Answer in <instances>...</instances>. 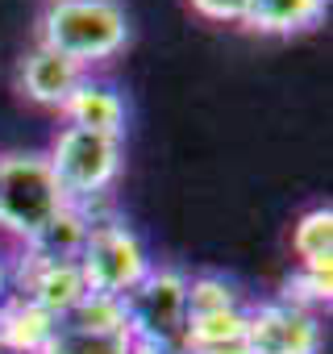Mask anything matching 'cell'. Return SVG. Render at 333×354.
Instances as JSON below:
<instances>
[{
  "mask_svg": "<svg viewBox=\"0 0 333 354\" xmlns=\"http://www.w3.org/2000/svg\"><path fill=\"white\" fill-rule=\"evenodd\" d=\"M129 42V17L117 0H50L38 21V46L71 59L79 71L108 63Z\"/></svg>",
  "mask_w": 333,
  "mask_h": 354,
  "instance_id": "obj_1",
  "label": "cell"
},
{
  "mask_svg": "<svg viewBox=\"0 0 333 354\" xmlns=\"http://www.w3.org/2000/svg\"><path fill=\"white\" fill-rule=\"evenodd\" d=\"M71 201L63 196L46 154H0V230L17 238L21 246H34Z\"/></svg>",
  "mask_w": 333,
  "mask_h": 354,
  "instance_id": "obj_2",
  "label": "cell"
},
{
  "mask_svg": "<svg viewBox=\"0 0 333 354\" xmlns=\"http://www.w3.org/2000/svg\"><path fill=\"white\" fill-rule=\"evenodd\" d=\"M46 162L55 171L63 196L79 209H92V201H100L117 184V175L125 167V138L63 125L46 150Z\"/></svg>",
  "mask_w": 333,
  "mask_h": 354,
  "instance_id": "obj_3",
  "label": "cell"
},
{
  "mask_svg": "<svg viewBox=\"0 0 333 354\" xmlns=\"http://www.w3.org/2000/svg\"><path fill=\"white\" fill-rule=\"evenodd\" d=\"M88 292L96 296H129L146 275H150V250L146 242L117 217H92L84 246L75 254Z\"/></svg>",
  "mask_w": 333,
  "mask_h": 354,
  "instance_id": "obj_4",
  "label": "cell"
},
{
  "mask_svg": "<svg viewBox=\"0 0 333 354\" xmlns=\"http://www.w3.org/2000/svg\"><path fill=\"white\" fill-rule=\"evenodd\" d=\"M129 342H158L180 346L188 325V275L175 267H150V275L121 296Z\"/></svg>",
  "mask_w": 333,
  "mask_h": 354,
  "instance_id": "obj_5",
  "label": "cell"
},
{
  "mask_svg": "<svg viewBox=\"0 0 333 354\" xmlns=\"http://www.w3.org/2000/svg\"><path fill=\"white\" fill-rule=\"evenodd\" d=\"M246 346L250 354H321L325 321L321 313L296 308L287 300L246 304Z\"/></svg>",
  "mask_w": 333,
  "mask_h": 354,
  "instance_id": "obj_6",
  "label": "cell"
},
{
  "mask_svg": "<svg viewBox=\"0 0 333 354\" xmlns=\"http://www.w3.org/2000/svg\"><path fill=\"white\" fill-rule=\"evenodd\" d=\"M13 292H21L26 300H34L38 308H46L55 321H63L84 296V271L75 259H42V254H21L17 271H13Z\"/></svg>",
  "mask_w": 333,
  "mask_h": 354,
  "instance_id": "obj_7",
  "label": "cell"
},
{
  "mask_svg": "<svg viewBox=\"0 0 333 354\" xmlns=\"http://www.w3.org/2000/svg\"><path fill=\"white\" fill-rule=\"evenodd\" d=\"M84 75H88V71H79L71 59H63V55H55V50H46V46H34V50L21 59V75H17V84H21L26 100L63 113L67 96L79 88Z\"/></svg>",
  "mask_w": 333,
  "mask_h": 354,
  "instance_id": "obj_8",
  "label": "cell"
},
{
  "mask_svg": "<svg viewBox=\"0 0 333 354\" xmlns=\"http://www.w3.org/2000/svg\"><path fill=\"white\" fill-rule=\"evenodd\" d=\"M63 117H67V125L92 129V133H108V138H125V121H129L121 92L100 84V80H92V75H84L79 88L67 96Z\"/></svg>",
  "mask_w": 333,
  "mask_h": 354,
  "instance_id": "obj_9",
  "label": "cell"
},
{
  "mask_svg": "<svg viewBox=\"0 0 333 354\" xmlns=\"http://www.w3.org/2000/svg\"><path fill=\"white\" fill-rule=\"evenodd\" d=\"M55 329L59 321L34 300H26L21 292H9L0 300V350L5 354H42Z\"/></svg>",
  "mask_w": 333,
  "mask_h": 354,
  "instance_id": "obj_10",
  "label": "cell"
},
{
  "mask_svg": "<svg viewBox=\"0 0 333 354\" xmlns=\"http://www.w3.org/2000/svg\"><path fill=\"white\" fill-rule=\"evenodd\" d=\"M325 13H329V0H250L242 26L267 38H287L321 26Z\"/></svg>",
  "mask_w": 333,
  "mask_h": 354,
  "instance_id": "obj_11",
  "label": "cell"
},
{
  "mask_svg": "<svg viewBox=\"0 0 333 354\" xmlns=\"http://www.w3.org/2000/svg\"><path fill=\"white\" fill-rule=\"evenodd\" d=\"M292 250H296L300 267H308V271H333V209L329 205H316V209H308L296 221Z\"/></svg>",
  "mask_w": 333,
  "mask_h": 354,
  "instance_id": "obj_12",
  "label": "cell"
},
{
  "mask_svg": "<svg viewBox=\"0 0 333 354\" xmlns=\"http://www.w3.org/2000/svg\"><path fill=\"white\" fill-rule=\"evenodd\" d=\"M246 337V304L238 308H221V313H204V317H188L184 325V350H200V346H217V342H234Z\"/></svg>",
  "mask_w": 333,
  "mask_h": 354,
  "instance_id": "obj_13",
  "label": "cell"
},
{
  "mask_svg": "<svg viewBox=\"0 0 333 354\" xmlns=\"http://www.w3.org/2000/svg\"><path fill=\"white\" fill-rule=\"evenodd\" d=\"M42 354H129V333H92L59 321Z\"/></svg>",
  "mask_w": 333,
  "mask_h": 354,
  "instance_id": "obj_14",
  "label": "cell"
},
{
  "mask_svg": "<svg viewBox=\"0 0 333 354\" xmlns=\"http://www.w3.org/2000/svg\"><path fill=\"white\" fill-rule=\"evenodd\" d=\"M63 325L92 329V333H129V325H125V304H121L117 296H96V292H88V296L63 317Z\"/></svg>",
  "mask_w": 333,
  "mask_h": 354,
  "instance_id": "obj_15",
  "label": "cell"
},
{
  "mask_svg": "<svg viewBox=\"0 0 333 354\" xmlns=\"http://www.w3.org/2000/svg\"><path fill=\"white\" fill-rule=\"evenodd\" d=\"M238 304H246V300L225 275H217V271L188 275V317H204V313H221V308H238Z\"/></svg>",
  "mask_w": 333,
  "mask_h": 354,
  "instance_id": "obj_16",
  "label": "cell"
},
{
  "mask_svg": "<svg viewBox=\"0 0 333 354\" xmlns=\"http://www.w3.org/2000/svg\"><path fill=\"white\" fill-rule=\"evenodd\" d=\"M279 300H287L296 308H308V313L329 308V300H333V271H308V267H300L296 275L283 279Z\"/></svg>",
  "mask_w": 333,
  "mask_h": 354,
  "instance_id": "obj_17",
  "label": "cell"
},
{
  "mask_svg": "<svg viewBox=\"0 0 333 354\" xmlns=\"http://www.w3.org/2000/svg\"><path fill=\"white\" fill-rule=\"evenodd\" d=\"M192 13H200L204 21H217V26H242L250 0H188Z\"/></svg>",
  "mask_w": 333,
  "mask_h": 354,
  "instance_id": "obj_18",
  "label": "cell"
},
{
  "mask_svg": "<svg viewBox=\"0 0 333 354\" xmlns=\"http://www.w3.org/2000/svg\"><path fill=\"white\" fill-rule=\"evenodd\" d=\"M188 354H250L246 337H234V342H217V346H200V350H188Z\"/></svg>",
  "mask_w": 333,
  "mask_h": 354,
  "instance_id": "obj_19",
  "label": "cell"
},
{
  "mask_svg": "<svg viewBox=\"0 0 333 354\" xmlns=\"http://www.w3.org/2000/svg\"><path fill=\"white\" fill-rule=\"evenodd\" d=\"M129 354H188L184 346H158V342H129Z\"/></svg>",
  "mask_w": 333,
  "mask_h": 354,
  "instance_id": "obj_20",
  "label": "cell"
},
{
  "mask_svg": "<svg viewBox=\"0 0 333 354\" xmlns=\"http://www.w3.org/2000/svg\"><path fill=\"white\" fill-rule=\"evenodd\" d=\"M13 292V267L5 263V259H0V300H5Z\"/></svg>",
  "mask_w": 333,
  "mask_h": 354,
  "instance_id": "obj_21",
  "label": "cell"
},
{
  "mask_svg": "<svg viewBox=\"0 0 333 354\" xmlns=\"http://www.w3.org/2000/svg\"><path fill=\"white\" fill-rule=\"evenodd\" d=\"M0 354H5V350H0Z\"/></svg>",
  "mask_w": 333,
  "mask_h": 354,
  "instance_id": "obj_22",
  "label": "cell"
}]
</instances>
